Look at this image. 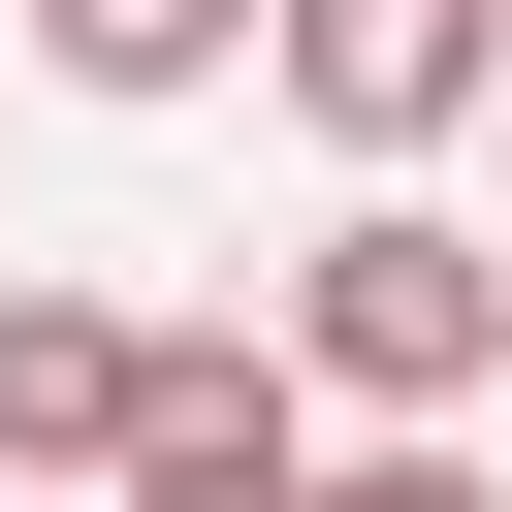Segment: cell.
Instances as JSON below:
<instances>
[{"label":"cell","instance_id":"6da1fadb","mask_svg":"<svg viewBox=\"0 0 512 512\" xmlns=\"http://www.w3.org/2000/svg\"><path fill=\"white\" fill-rule=\"evenodd\" d=\"M288 384H352V416H448V384H512V256L448 224V192H352L320 256H288V320H256Z\"/></svg>","mask_w":512,"mask_h":512},{"label":"cell","instance_id":"7a4b0ae2","mask_svg":"<svg viewBox=\"0 0 512 512\" xmlns=\"http://www.w3.org/2000/svg\"><path fill=\"white\" fill-rule=\"evenodd\" d=\"M96 512H320V384H288L256 320H160V352H128V448H96Z\"/></svg>","mask_w":512,"mask_h":512},{"label":"cell","instance_id":"3957f363","mask_svg":"<svg viewBox=\"0 0 512 512\" xmlns=\"http://www.w3.org/2000/svg\"><path fill=\"white\" fill-rule=\"evenodd\" d=\"M256 64H288V96L352 128V160H416V128H448V96L512 64V0H256Z\"/></svg>","mask_w":512,"mask_h":512},{"label":"cell","instance_id":"277c9868","mask_svg":"<svg viewBox=\"0 0 512 512\" xmlns=\"http://www.w3.org/2000/svg\"><path fill=\"white\" fill-rule=\"evenodd\" d=\"M128 352H160V320H96V288H0V480H96V448H128Z\"/></svg>","mask_w":512,"mask_h":512},{"label":"cell","instance_id":"5b68a950","mask_svg":"<svg viewBox=\"0 0 512 512\" xmlns=\"http://www.w3.org/2000/svg\"><path fill=\"white\" fill-rule=\"evenodd\" d=\"M224 32H256V0H32V64H64V96H192Z\"/></svg>","mask_w":512,"mask_h":512},{"label":"cell","instance_id":"8992f818","mask_svg":"<svg viewBox=\"0 0 512 512\" xmlns=\"http://www.w3.org/2000/svg\"><path fill=\"white\" fill-rule=\"evenodd\" d=\"M320 512H512V480H480V448H352Z\"/></svg>","mask_w":512,"mask_h":512}]
</instances>
